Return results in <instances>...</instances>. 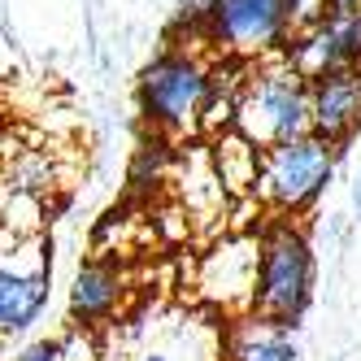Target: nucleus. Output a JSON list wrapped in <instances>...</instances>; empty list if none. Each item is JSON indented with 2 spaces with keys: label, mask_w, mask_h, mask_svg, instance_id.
I'll list each match as a JSON object with an SVG mask.
<instances>
[{
  "label": "nucleus",
  "mask_w": 361,
  "mask_h": 361,
  "mask_svg": "<svg viewBox=\"0 0 361 361\" xmlns=\"http://www.w3.org/2000/svg\"><path fill=\"white\" fill-rule=\"evenodd\" d=\"M331 13L335 18H353V13H361V0H331Z\"/></svg>",
  "instance_id": "obj_16"
},
{
  "label": "nucleus",
  "mask_w": 361,
  "mask_h": 361,
  "mask_svg": "<svg viewBox=\"0 0 361 361\" xmlns=\"http://www.w3.org/2000/svg\"><path fill=\"white\" fill-rule=\"evenodd\" d=\"M222 361H300L292 344V326L266 322L257 314H244L226 326L222 340Z\"/></svg>",
  "instance_id": "obj_9"
},
{
  "label": "nucleus",
  "mask_w": 361,
  "mask_h": 361,
  "mask_svg": "<svg viewBox=\"0 0 361 361\" xmlns=\"http://www.w3.org/2000/svg\"><path fill=\"white\" fill-rule=\"evenodd\" d=\"M314 300V248L292 218H274L257 235V292L252 314L292 326Z\"/></svg>",
  "instance_id": "obj_3"
},
{
  "label": "nucleus",
  "mask_w": 361,
  "mask_h": 361,
  "mask_svg": "<svg viewBox=\"0 0 361 361\" xmlns=\"http://www.w3.org/2000/svg\"><path fill=\"white\" fill-rule=\"evenodd\" d=\"M361 126V70H331L309 79V135L340 148Z\"/></svg>",
  "instance_id": "obj_8"
},
{
  "label": "nucleus",
  "mask_w": 361,
  "mask_h": 361,
  "mask_svg": "<svg viewBox=\"0 0 361 361\" xmlns=\"http://www.w3.org/2000/svg\"><path fill=\"white\" fill-rule=\"evenodd\" d=\"M196 288L204 300L222 309H244L252 314V292H257V235H235L222 240L200 257Z\"/></svg>",
  "instance_id": "obj_6"
},
{
  "label": "nucleus",
  "mask_w": 361,
  "mask_h": 361,
  "mask_svg": "<svg viewBox=\"0 0 361 361\" xmlns=\"http://www.w3.org/2000/svg\"><path fill=\"white\" fill-rule=\"evenodd\" d=\"M214 83H218L214 61L200 57L188 44H174L140 70V83H135L140 114L161 135H196L204 131Z\"/></svg>",
  "instance_id": "obj_1"
},
{
  "label": "nucleus",
  "mask_w": 361,
  "mask_h": 361,
  "mask_svg": "<svg viewBox=\"0 0 361 361\" xmlns=\"http://www.w3.org/2000/svg\"><path fill=\"white\" fill-rule=\"evenodd\" d=\"M288 66L300 79H318L331 70H361V13L353 18H326L318 31H309L300 39H292V48H283Z\"/></svg>",
  "instance_id": "obj_7"
},
{
  "label": "nucleus",
  "mask_w": 361,
  "mask_h": 361,
  "mask_svg": "<svg viewBox=\"0 0 361 361\" xmlns=\"http://www.w3.org/2000/svg\"><path fill=\"white\" fill-rule=\"evenodd\" d=\"M335 174V148L318 135H300L262 152L252 196L279 218H300L318 204Z\"/></svg>",
  "instance_id": "obj_4"
},
{
  "label": "nucleus",
  "mask_w": 361,
  "mask_h": 361,
  "mask_svg": "<svg viewBox=\"0 0 361 361\" xmlns=\"http://www.w3.org/2000/svg\"><path fill=\"white\" fill-rule=\"evenodd\" d=\"M353 204H357V214H361V174H357V188H353Z\"/></svg>",
  "instance_id": "obj_17"
},
{
  "label": "nucleus",
  "mask_w": 361,
  "mask_h": 361,
  "mask_svg": "<svg viewBox=\"0 0 361 361\" xmlns=\"http://www.w3.org/2000/svg\"><path fill=\"white\" fill-rule=\"evenodd\" d=\"M331 18V0H288V22H292V39L318 31L322 22ZM288 39V44H292Z\"/></svg>",
  "instance_id": "obj_13"
},
{
  "label": "nucleus",
  "mask_w": 361,
  "mask_h": 361,
  "mask_svg": "<svg viewBox=\"0 0 361 361\" xmlns=\"http://www.w3.org/2000/svg\"><path fill=\"white\" fill-rule=\"evenodd\" d=\"M13 361H57V340H35L27 348H18Z\"/></svg>",
  "instance_id": "obj_15"
},
{
  "label": "nucleus",
  "mask_w": 361,
  "mask_h": 361,
  "mask_svg": "<svg viewBox=\"0 0 361 361\" xmlns=\"http://www.w3.org/2000/svg\"><path fill=\"white\" fill-rule=\"evenodd\" d=\"M57 361H100V348L92 340L87 326H70L66 335H57Z\"/></svg>",
  "instance_id": "obj_14"
},
{
  "label": "nucleus",
  "mask_w": 361,
  "mask_h": 361,
  "mask_svg": "<svg viewBox=\"0 0 361 361\" xmlns=\"http://www.w3.org/2000/svg\"><path fill=\"white\" fill-rule=\"evenodd\" d=\"M196 13L204 44L235 61L283 57V44L292 39L288 0H204Z\"/></svg>",
  "instance_id": "obj_5"
},
{
  "label": "nucleus",
  "mask_w": 361,
  "mask_h": 361,
  "mask_svg": "<svg viewBox=\"0 0 361 361\" xmlns=\"http://www.w3.org/2000/svg\"><path fill=\"white\" fill-rule=\"evenodd\" d=\"M231 131H240L262 152L309 135V83L288 66V57L257 61L252 79L240 83Z\"/></svg>",
  "instance_id": "obj_2"
},
{
  "label": "nucleus",
  "mask_w": 361,
  "mask_h": 361,
  "mask_svg": "<svg viewBox=\"0 0 361 361\" xmlns=\"http://www.w3.org/2000/svg\"><path fill=\"white\" fill-rule=\"evenodd\" d=\"M48 305V270L0 266V335L27 331Z\"/></svg>",
  "instance_id": "obj_11"
},
{
  "label": "nucleus",
  "mask_w": 361,
  "mask_h": 361,
  "mask_svg": "<svg viewBox=\"0 0 361 361\" xmlns=\"http://www.w3.org/2000/svg\"><path fill=\"white\" fill-rule=\"evenodd\" d=\"M122 300V270L114 262H87L79 266V274H74L70 283V318L74 326H96L114 318V309Z\"/></svg>",
  "instance_id": "obj_10"
},
{
  "label": "nucleus",
  "mask_w": 361,
  "mask_h": 361,
  "mask_svg": "<svg viewBox=\"0 0 361 361\" xmlns=\"http://www.w3.org/2000/svg\"><path fill=\"white\" fill-rule=\"evenodd\" d=\"M140 361H170V357H161V353H148V357H140Z\"/></svg>",
  "instance_id": "obj_18"
},
{
  "label": "nucleus",
  "mask_w": 361,
  "mask_h": 361,
  "mask_svg": "<svg viewBox=\"0 0 361 361\" xmlns=\"http://www.w3.org/2000/svg\"><path fill=\"white\" fill-rule=\"evenodd\" d=\"M214 170L222 178L226 192H252L257 188V170H262V148H252L240 131H222L214 144Z\"/></svg>",
  "instance_id": "obj_12"
}]
</instances>
